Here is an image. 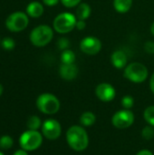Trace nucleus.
<instances>
[{
    "mask_svg": "<svg viewBox=\"0 0 154 155\" xmlns=\"http://www.w3.org/2000/svg\"><path fill=\"white\" fill-rule=\"evenodd\" d=\"M95 94L99 100L108 103V102L113 101L115 98L116 91L112 84L108 83H102L96 86Z\"/></svg>",
    "mask_w": 154,
    "mask_h": 155,
    "instance_id": "11",
    "label": "nucleus"
},
{
    "mask_svg": "<svg viewBox=\"0 0 154 155\" xmlns=\"http://www.w3.org/2000/svg\"><path fill=\"white\" fill-rule=\"evenodd\" d=\"M136 155H154L151 151H149V150H142V151H140L139 153H137V154Z\"/></svg>",
    "mask_w": 154,
    "mask_h": 155,
    "instance_id": "30",
    "label": "nucleus"
},
{
    "mask_svg": "<svg viewBox=\"0 0 154 155\" xmlns=\"http://www.w3.org/2000/svg\"><path fill=\"white\" fill-rule=\"evenodd\" d=\"M29 23L28 16L24 12H15L8 15L5 20V26L11 32H21L25 30Z\"/></svg>",
    "mask_w": 154,
    "mask_h": 155,
    "instance_id": "7",
    "label": "nucleus"
},
{
    "mask_svg": "<svg viewBox=\"0 0 154 155\" xmlns=\"http://www.w3.org/2000/svg\"><path fill=\"white\" fill-rule=\"evenodd\" d=\"M42 122L41 119L36 116V115H32L28 118L27 122H26V125L28 130H34V131H37L39 128L42 127Z\"/></svg>",
    "mask_w": 154,
    "mask_h": 155,
    "instance_id": "18",
    "label": "nucleus"
},
{
    "mask_svg": "<svg viewBox=\"0 0 154 155\" xmlns=\"http://www.w3.org/2000/svg\"><path fill=\"white\" fill-rule=\"evenodd\" d=\"M61 2L65 7L71 8L74 6H77L81 3V0H61Z\"/></svg>",
    "mask_w": 154,
    "mask_h": 155,
    "instance_id": "26",
    "label": "nucleus"
},
{
    "mask_svg": "<svg viewBox=\"0 0 154 155\" xmlns=\"http://www.w3.org/2000/svg\"><path fill=\"white\" fill-rule=\"evenodd\" d=\"M91 7L86 3H80L76 8V18L78 20H85L91 15Z\"/></svg>",
    "mask_w": 154,
    "mask_h": 155,
    "instance_id": "15",
    "label": "nucleus"
},
{
    "mask_svg": "<svg viewBox=\"0 0 154 155\" xmlns=\"http://www.w3.org/2000/svg\"><path fill=\"white\" fill-rule=\"evenodd\" d=\"M54 37L53 29L46 25H41L34 28L30 33L31 43L38 47H43L48 45Z\"/></svg>",
    "mask_w": 154,
    "mask_h": 155,
    "instance_id": "3",
    "label": "nucleus"
},
{
    "mask_svg": "<svg viewBox=\"0 0 154 155\" xmlns=\"http://www.w3.org/2000/svg\"><path fill=\"white\" fill-rule=\"evenodd\" d=\"M76 16L71 13L64 12L59 14L54 20V29L59 34H67L74 30L76 25Z\"/></svg>",
    "mask_w": 154,
    "mask_h": 155,
    "instance_id": "6",
    "label": "nucleus"
},
{
    "mask_svg": "<svg viewBox=\"0 0 154 155\" xmlns=\"http://www.w3.org/2000/svg\"><path fill=\"white\" fill-rule=\"evenodd\" d=\"M42 1L44 5H46L48 6H54V5H57L59 2V0H42Z\"/></svg>",
    "mask_w": 154,
    "mask_h": 155,
    "instance_id": "29",
    "label": "nucleus"
},
{
    "mask_svg": "<svg viewBox=\"0 0 154 155\" xmlns=\"http://www.w3.org/2000/svg\"><path fill=\"white\" fill-rule=\"evenodd\" d=\"M14 155H28V153H27V152L25 151L24 149H20V150L15 151Z\"/></svg>",
    "mask_w": 154,
    "mask_h": 155,
    "instance_id": "32",
    "label": "nucleus"
},
{
    "mask_svg": "<svg viewBox=\"0 0 154 155\" xmlns=\"http://www.w3.org/2000/svg\"><path fill=\"white\" fill-rule=\"evenodd\" d=\"M121 104H122V106L123 107V109L130 110L134 105V99L132 95H125L122 98Z\"/></svg>",
    "mask_w": 154,
    "mask_h": 155,
    "instance_id": "23",
    "label": "nucleus"
},
{
    "mask_svg": "<svg viewBox=\"0 0 154 155\" xmlns=\"http://www.w3.org/2000/svg\"><path fill=\"white\" fill-rule=\"evenodd\" d=\"M142 136L144 140L151 141L154 138V127L152 125H147L142 130Z\"/></svg>",
    "mask_w": 154,
    "mask_h": 155,
    "instance_id": "22",
    "label": "nucleus"
},
{
    "mask_svg": "<svg viewBox=\"0 0 154 155\" xmlns=\"http://www.w3.org/2000/svg\"><path fill=\"white\" fill-rule=\"evenodd\" d=\"M111 62L113 65L117 69H123L126 67L127 64V56L123 51H114L111 55Z\"/></svg>",
    "mask_w": 154,
    "mask_h": 155,
    "instance_id": "13",
    "label": "nucleus"
},
{
    "mask_svg": "<svg viewBox=\"0 0 154 155\" xmlns=\"http://www.w3.org/2000/svg\"><path fill=\"white\" fill-rule=\"evenodd\" d=\"M151 33L154 35V22L152 24V25H151Z\"/></svg>",
    "mask_w": 154,
    "mask_h": 155,
    "instance_id": "33",
    "label": "nucleus"
},
{
    "mask_svg": "<svg viewBox=\"0 0 154 155\" xmlns=\"http://www.w3.org/2000/svg\"><path fill=\"white\" fill-rule=\"evenodd\" d=\"M61 61H62V64H74L75 61L74 53L70 49L64 50L61 54Z\"/></svg>",
    "mask_w": 154,
    "mask_h": 155,
    "instance_id": "19",
    "label": "nucleus"
},
{
    "mask_svg": "<svg viewBox=\"0 0 154 155\" xmlns=\"http://www.w3.org/2000/svg\"><path fill=\"white\" fill-rule=\"evenodd\" d=\"M124 77L135 84L143 83L148 77V69L147 67L138 62L131 63L126 65L123 73Z\"/></svg>",
    "mask_w": 154,
    "mask_h": 155,
    "instance_id": "5",
    "label": "nucleus"
},
{
    "mask_svg": "<svg viewBox=\"0 0 154 155\" xmlns=\"http://www.w3.org/2000/svg\"><path fill=\"white\" fill-rule=\"evenodd\" d=\"M14 144V140L9 135H3L0 137V149L9 150Z\"/></svg>",
    "mask_w": 154,
    "mask_h": 155,
    "instance_id": "21",
    "label": "nucleus"
},
{
    "mask_svg": "<svg viewBox=\"0 0 154 155\" xmlns=\"http://www.w3.org/2000/svg\"><path fill=\"white\" fill-rule=\"evenodd\" d=\"M134 118V114L131 110L123 109L113 115L112 124L117 129H127L133 125Z\"/></svg>",
    "mask_w": 154,
    "mask_h": 155,
    "instance_id": "8",
    "label": "nucleus"
},
{
    "mask_svg": "<svg viewBox=\"0 0 154 155\" xmlns=\"http://www.w3.org/2000/svg\"><path fill=\"white\" fill-rule=\"evenodd\" d=\"M60 76L66 81H72L76 78L78 74V68L74 64H62L59 68Z\"/></svg>",
    "mask_w": 154,
    "mask_h": 155,
    "instance_id": "12",
    "label": "nucleus"
},
{
    "mask_svg": "<svg viewBox=\"0 0 154 155\" xmlns=\"http://www.w3.org/2000/svg\"><path fill=\"white\" fill-rule=\"evenodd\" d=\"M0 155H4V153H2L1 151H0Z\"/></svg>",
    "mask_w": 154,
    "mask_h": 155,
    "instance_id": "35",
    "label": "nucleus"
},
{
    "mask_svg": "<svg viewBox=\"0 0 154 155\" xmlns=\"http://www.w3.org/2000/svg\"><path fill=\"white\" fill-rule=\"evenodd\" d=\"M66 142L74 151L83 152L89 145V136L84 127L73 125L66 132Z\"/></svg>",
    "mask_w": 154,
    "mask_h": 155,
    "instance_id": "1",
    "label": "nucleus"
},
{
    "mask_svg": "<svg viewBox=\"0 0 154 155\" xmlns=\"http://www.w3.org/2000/svg\"><path fill=\"white\" fill-rule=\"evenodd\" d=\"M3 91H4V87H3V85L0 84V96H1L2 94H3Z\"/></svg>",
    "mask_w": 154,
    "mask_h": 155,
    "instance_id": "34",
    "label": "nucleus"
},
{
    "mask_svg": "<svg viewBox=\"0 0 154 155\" xmlns=\"http://www.w3.org/2000/svg\"><path fill=\"white\" fill-rule=\"evenodd\" d=\"M75 27H76L78 30H84V29L86 27V23H85V20H77Z\"/></svg>",
    "mask_w": 154,
    "mask_h": 155,
    "instance_id": "28",
    "label": "nucleus"
},
{
    "mask_svg": "<svg viewBox=\"0 0 154 155\" xmlns=\"http://www.w3.org/2000/svg\"><path fill=\"white\" fill-rule=\"evenodd\" d=\"M144 50L148 54H154V42L148 41L144 44Z\"/></svg>",
    "mask_w": 154,
    "mask_h": 155,
    "instance_id": "27",
    "label": "nucleus"
},
{
    "mask_svg": "<svg viewBox=\"0 0 154 155\" xmlns=\"http://www.w3.org/2000/svg\"><path fill=\"white\" fill-rule=\"evenodd\" d=\"M44 13V6L41 3L34 1L28 4L26 7V14L34 18L40 17Z\"/></svg>",
    "mask_w": 154,
    "mask_h": 155,
    "instance_id": "14",
    "label": "nucleus"
},
{
    "mask_svg": "<svg viewBox=\"0 0 154 155\" xmlns=\"http://www.w3.org/2000/svg\"><path fill=\"white\" fill-rule=\"evenodd\" d=\"M150 89L154 94V73L152 75L151 79H150Z\"/></svg>",
    "mask_w": 154,
    "mask_h": 155,
    "instance_id": "31",
    "label": "nucleus"
},
{
    "mask_svg": "<svg viewBox=\"0 0 154 155\" xmlns=\"http://www.w3.org/2000/svg\"><path fill=\"white\" fill-rule=\"evenodd\" d=\"M43 143V134L38 131L27 130L24 132L19 138V144L21 149L26 152H33L37 150Z\"/></svg>",
    "mask_w": 154,
    "mask_h": 155,
    "instance_id": "4",
    "label": "nucleus"
},
{
    "mask_svg": "<svg viewBox=\"0 0 154 155\" xmlns=\"http://www.w3.org/2000/svg\"><path fill=\"white\" fill-rule=\"evenodd\" d=\"M143 118L149 125L154 127V105H150L144 110Z\"/></svg>",
    "mask_w": 154,
    "mask_h": 155,
    "instance_id": "20",
    "label": "nucleus"
},
{
    "mask_svg": "<svg viewBox=\"0 0 154 155\" xmlns=\"http://www.w3.org/2000/svg\"><path fill=\"white\" fill-rule=\"evenodd\" d=\"M57 45L58 47L61 49V50H65V49H68L69 45H70V42L67 38H64V37H62L58 40L57 42Z\"/></svg>",
    "mask_w": 154,
    "mask_h": 155,
    "instance_id": "25",
    "label": "nucleus"
},
{
    "mask_svg": "<svg viewBox=\"0 0 154 155\" xmlns=\"http://www.w3.org/2000/svg\"><path fill=\"white\" fill-rule=\"evenodd\" d=\"M1 45H2V47L5 50H12L15 45V43L14 41V39L12 38H9V37H6L5 39H3L1 41Z\"/></svg>",
    "mask_w": 154,
    "mask_h": 155,
    "instance_id": "24",
    "label": "nucleus"
},
{
    "mask_svg": "<svg viewBox=\"0 0 154 155\" xmlns=\"http://www.w3.org/2000/svg\"><path fill=\"white\" fill-rule=\"evenodd\" d=\"M96 122V116L92 112H84L80 116V124L83 126L89 127L95 124Z\"/></svg>",
    "mask_w": 154,
    "mask_h": 155,
    "instance_id": "17",
    "label": "nucleus"
},
{
    "mask_svg": "<svg viewBox=\"0 0 154 155\" xmlns=\"http://www.w3.org/2000/svg\"><path fill=\"white\" fill-rule=\"evenodd\" d=\"M42 134L48 140L54 141L60 137L62 134V127L55 119H47L42 124Z\"/></svg>",
    "mask_w": 154,
    "mask_h": 155,
    "instance_id": "9",
    "label": "nucleus"
},
{
    "mask_svg": "<svg viewBox=\"0 0 154 155\" xmlns=\"http://www.w3.org/2000/svg\"><path fill=\"white\" fill-rule=\"evenodd\" d=\"M0 44H1V40H0Z\"/></svg>",
    "mask_w": 154,
    "mask_h": 155,
    "instance_id": "36",
    "label": "nucleus"
},
{
    "mask_svg": "<svg viewBox=\"0 0 154 155\" xmlns=\"http://www.w3.org/2000/svg\"><path fill=\"white\" fill-rule=\"evenodd\" d=\"M80 49L86 54L93 55L101 51L102 43L95 36H87L80 42Z\"/></svg>",
    "mask_w": 154,
    "mask_h": 155,
    "instance_id": "10",
    "label": "nucleus"
},
{
    "mask_svg": "<svg viewBox=\"0 0 154 155\" xmlns=\"http://www.w3.org/2000/svg\"><path fill=\"white\" fill-rule=\"evenodd\" d=\"M36 106L44 114H55L60 110V101L55 95L44 93L37 97Z\"/></svg>",
    "mask_w": 154,
    "mask_h": 155,
    "instance_id": "2",
    "label": "nucleus"
},
{
    "mask_svg": "<svg viewBox=\"0 0 154 155\" xmlns=\"http://www.w3.org/2000/svg\"><path fill=\"white\" fill-rule=\"evenodd\" d=\"M133 5V0H113V7L119 13L128 12Z\"/></svg>",
    "mask_w": 154,
    "mask_h": 155,
    "instance_id": "16",
    "label": "nucleus"
}]
</instances>
